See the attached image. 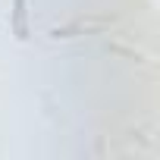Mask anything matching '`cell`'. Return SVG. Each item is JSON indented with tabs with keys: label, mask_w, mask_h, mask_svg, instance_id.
<instances>
[{
	"label": "cell",
	"mask_w": 160,
	"mask_h": 160,
	"mask_svg": "<svg viewBox=\"0 0 160 160\" xmlns=\"http://www.w3.org/2000/svg\"><path fill=\"white\" fill-rule=\"evenodd\" d=\"M13 32L16 38H25V0H13Z\"/></svg>",
	"instance_id": "6da1fadb"
}]
</instances>
